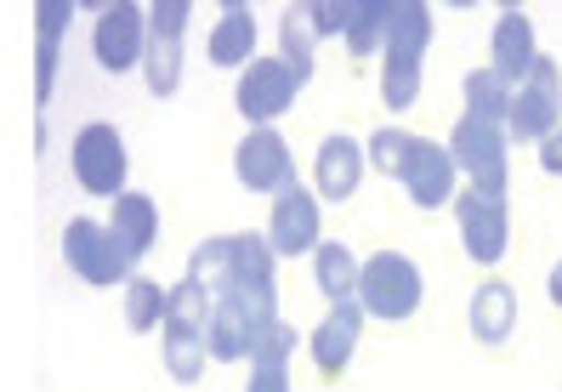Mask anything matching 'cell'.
I'll return each mask as SVG.
<instances>
[{"instance_id":"cell-1","label":"cell","mask_w":562,"mask_h":392,"mask_svg":"<svg viewBox=\"0 0 562 392\" xmlns=\"http://www.w3.org/2000/svg\"><path fill=\"white\" fill-rule=\"evenodd\" d=\"M426 41H432V12L420 0H404L392 7L386 18V69H381V97L386 109H409L420 97V57H426Z\"/></svg>"},{"instance_id":"cell-2","label":"cell","mask_w":562,"mask_h":392,"mask_svg":"<svg viewBox=\"0 0 562 392\" xmlns=\"http://www.w3.org/2000/svg\"><path fill=\"white\" fill-rule=\"evenodd\" d=\"M205 318H211V296L205 284L182 279L171 296H165V370L177 381H200V365H205Z\"/></svg>"},{"instance_id":"cell-3","label":"cell","mask_w":562,"mask_h":392,"mask_svg":"<svg viewBox=\"0 0 562 392\" xmlns=\"http://www.w3.org/2000/svg\"><path fill=\"white\" fill-rule=\"evenodd\" d=\"M273 302H256V296H239L234 284L222 290V296H211V318H205V352L216 358H250L261 331H273Z\"/></svg>"},{"instance_id":"cell-4","label":"cell","mask_w":562,"mask_h":392,"mask_svg":"<svg viewBox=\"0 0 562 392\" xmlns=\"http://www.w3.org/2000/svg\"><path fill=\"white\" fill-rule=\"evenodd\" d=\"M358 296L375 318H409L420 307V268L398 250H381L358 268Z\"/></svg>"},{"instance_id":"cell-5","label":"cell","mask_w":562,"mask_h":392,"mask_svg":"<svg viewBox=\"0 0 562 392\" xmlns=\"http://www.w3.org/2000/svg\"><path fill=\"white\" fill-rule=\"evenodd\" d=\"M182 35H188V0H154L143 41V69L154 97H171L182 80Z\"/></svg>"},{"instance_id":"cell-6","label":"cell","mask_w":562,"mask_h":392,"mask_svg":"<svg viewBox=\"0 0 562 392\" xmlns=\"http://www.w3.org/2000/svg\"><path fill=\"white\" fill-rule=\"evenodd\" d=\"M506 125H512V137H522V143H546L551 131L562 125V75H557L551 57H535L522 91H512Z\"/></svg>"},{"instance_id":"cell-7","label":"cell","mask_w":562,"mask_h":392,"mask_svg":"<svg viewBox=\"0 0 562 392\" xmlns=\"http://www.w3.org/2000/svg\"><path fill=\"white\" fill-rule=\"evenodd\" d=\"M449 159L460 171L472 177V188L477 193H488V200H506V137H501V125H488V120H460L454 125V148H449Z\"/></svg>"},{"instance_id":"cell-8","label":"cell","mask_w":562,"mask_h":392,"mask_svg":"<svg viewBox=\"0 0 562 392\" xmlns=\"http://www.w3.org/2000/svg\"><path fill=\"white\" fill-rule=\"evenodd\" d=\"M454 216H460V239H467V256L472 261H501L506 256V239H512V222H506V200H488V193L467 188L454 200Z\"/></svg>"},{"instance_id":"cell-9","label":"cell","mask_w":562,"mask_h":392,"mask_svg":"<svg viewBox=\"0 0 562 392\" xmlns=\"http://www.w3.org/2000/svg\"><path fill=\"white\" fill-rule=\"evenodd\" d=\"M295 91H302V75H295L284 57H261L239 80V114L256 120V125H268V120H279L295 103Z\"/></svg>"},{"instance_id":"cell-10","label":"cell","mask_w":562,"mask_h":392,"mask_svg":"<svg viewBox=\"0 0 562 392\" xmlns=\"http://www.w3.org/2000/svg\"><path fill=\"white\" fill-rule=\"evenodd\" d=\"M63 256H69V268L91 284H120L131 273V261L120 256L114 234L97 222H69V234H63Z\"/></svg>"},{"instance_id":"cell-11","label":"cell","mask_w":562,"mask_h":392,"mask_svg":"<svg viewBox=\"0 0 562 392\" xmlns=\"http://www.w3.org/2000/svg\"><path fill=\"white\" fill-rule=\"evenodd\" d=\"M75 177H80V188L114 193V200H120V188H125V148H120V137L109 125H86L75 137Z\"/></svg>"},{"instance_id":"cell-12","label":"cell","mask_w":562,"mask_h":392,"mask_svg":"<svg viewBox=\"0 0 562 392\" xmlns=\"http://www.w3.org/2000/svg\"><path fill=\"white\" fill-rule=\"evenodd\" d=\"M398 182L409 188L415 205H443L449 193H454V159H449V148L432 143V137H409V154H404V166H398Z\"/></svg>"},{"instance_id":"cell-13","label":"cell","mask_w":562,"mask_h":392,"mask_svg":"<svg viewBox=\"0 0 562 392\" xmlns=\"http://www.w3.org/2000/svg\"><path fill=\"white\" fill-rule=\"evenodd\" d=\"M234 159H239V182L245 188H256V193H273V188L284 193L290 188V171L295 166H290V148H284V137H279L273 125H256L250 137L239 143Z\"/></svg>"},{"instance_id":"cell-14","label":"cell","mask_w":562,"mask_h":392,"mask_svg":"<svg viewBox=\"0 0 562 392\" xmlns=\"http://www.w3.org/2000/svg\"><path fill=\"white\" fill-rule=\"evenodd\" d=\"M143 41H148V12L109 7L103 23H97V63H103V69H131V63L143 57Z\"/></svg>"},{"instance_id":"cell-15","label":"cell","mask_w":562,"mask_h":392,"mask_svg":"<svg viewBox=\"0 0 562 392\" xmlns=\"http://www.w3.org/2000/svg\"><path fill=\"white\" fill-rule=\"evenodd\" d=\"M318 200L313 193H302V188H284L279 193V205H273V250L279 256H302V250H313L318 245Z\"/></svg>"},{"instance_id":"cell-16","label":"cell","mask_w":562,"mask_h":392,"mask_svg":"<svg viewBox=\"0 0 562 392\" xmlns=\"http://www.w3.org/2000/svg\"><path fill=\"white\" fill-rule=\"evenodd\" d=\"M227 284L239 296H256V302H279L273 290V245L261 234H234V261H227Z\"/></svg>"},{"instance_id":"cell-17","label":"cell","mask_w":562,"mask_h":392,"mask_svg":"<svg viewBox=\"0 0 562 392\" xmlns=\"http://www.w3.org/2000/svg\"><path fill=\"white\" fill-rule=\"evenodd\" d=\"M358 324H363V307H358V302H336V313L318 324V336H313L318 376H341V370H347V358H352V347H358Z\"/></svg>"},{"instance_id":"cell-18","label":"cell","mask_w":562,"mask_h":392,"mask_svg":"<svg viewBox=\"0 0 562 392\" xmlns=\"http://www.w3.org/2000/svg\"><path fill=\"white\" fill-rule=\"evenodd\" d=\"M109 234H114V245H120L125 261H137V256L154 245V234H159V211H154L148 193H120V200H114Z\"/></svg>"},{"instance_id":"cell-19","label":"cell","mask_w":562,"mask_h":392,"mask_svg":"<svg viewBox=\"0 0 562 392\" xmlns=\"http://www.w3.org/2000/svg\"><path fill=\"white\" fill-rule=\"evenodd\" d=\"M535 29H528L522 12H501V23H494V75H501L506 86L512 80H528V69H535Z\"/></svg>"},{"instance_id":"cell-20","label":"cell","mask_w":562,"mask_h":392,"mask_svg":"<svg viewBox=\"0 0 562 392\" xmlns=\"http://www.w3.org/2000/svg\"><path fill=\"white\" fill-rule=\"evenodd\" d=\"M318 193L324 200H352L358 193V177H363V148L352 137H329L318 148Z\"/></svg>"},{"instance_id":"cell-21","label":"cell","mask_w":562,"mask_h":392,"mask_svg":"<svg viewBox=\"0 0 562 392\" xmlns=\"http://www.w3.org/2000/svg\"><path fill=\"white\" fill-rule=\"evenodd\" d=\"M512 331H517V296H512V284H501V279L477 284V296H472V336L488 341V347H501Z\"/></svg>"},{"instance_id":"cell-22","label":"cell","mask_w":562,"mask_h":392,"mask_svg":"<svg viewBox=\"0 0 562 392\" xmlns=\"http://www.w3.org/2000/svg\"><path fill=\"white\" fill-rule=\"evenodd\" d=\"M290 347H295V331L279 318L273 331H261L256 341V370H250V392H290Z\"/></svg>"},{"instance_id":"cell-23","label":"cell","mask_w":562,"mask_h":392,"mask_svg":"<svg viewBox=\"0 0 562 392\" xmlns=\"http://www.w3.org/2000/svg\"><path fill=\"white\" fill-rule=\"evenodd\" d=\"M75 18L69 0H46V7L35 12V29H41V57H35V97L46 103L52 91V75H57V41H63V23Z\"/></svg>"},{"instance_id":"cell-24","label":"cell","mask_w":562,"mask_h":392,"mask_svg":"<svg viewBox=\"0 0 562 392\" xmlns=\"http://www.w3.org/2000/svg\"><path fill=\"white\" fill-rule=\"evenodd\" d=\"M250 46H256V18H250V7H227L222 12V23H216V35H211V63H245L250 57Z\"/></svg>"},{"instance_id":"cell-25","label":"cell","mask_w":562,"mask_h":392,"mask_svg":"<svg viewBox=\"0 0 562 392\" xmlns=\"http://www.w3.org/2000/svg\"><path fill=\"white\" fill-rule=\"evenodd\" d=\"M467 114H472V120H488V125H501V120L512 114V86L494 75V69L467 75Z\"/></svg>"},{"instance_id":"cell-26","label":"cell","mask_w":562,"mask_h":392,"mask_svg":"<svg viewBox=\"0 0 562 392\" xmlns=\"http://www.w3.org/2000/svg\"><path fill=\"white\" fill-rule=\"evenodd\" d=\"M318 290L329 302H352V290H358V261L347 245H318Z\"/></svg>"},{"instance_id":"cell-27","label":"cell","mask_w":562,"mask_h":392,"mask_svg":"<svg viewBox=\"0 0 562 392\" xmlns=\"http://www.w3.org/2000/svg\"><path fill=\"white\" fill-rule=\"evenodd\" d=\"M386 18H392L386 0H363V7H352V23H347V52H352V57L381 52V46H386Z\"/></svg>"},{"instance_id":"cell-28","label":"cell","mask_w":562,"mask_h":392,"mask_svg":"<svg viewBox=\"0 0 562 392\" xmlns=\"http://www.w3.org/2000/svg\"><path fill=\"white\" fill-rule=\"evenodd\" d=\"M159 318H165V290L154 279H131L125 284V324L131 331H148Z\"/></svg>"},{"instance_id":"cell-29","label":"cell","mask_w":562,"mask_h":392,"mask_svg":"<svg viewBox=\"0 0 562 392\" xmlns=\"http://www.w3.org/2000/svg\"><path fill=\"white\" fill-rule=\"evenodd\" d=\"M284 63L295 75H313V29H307V12L295 7V12H284Z\"/></svg>"},{"instance_id":"cell-30","label":"cell","mask_w":562,"mask_h":392,"mask_svg":"<svg viewBox=\"0 0 562 392\" xmlns=\"http://www.w3.org/2000/svg\"><path fill=\"white\" fill-rule=\"evenodd\" d=\"M404 154H409V137H404V131H375V137H370V159H375L381 171H392V177H398Z\"/></svg>"},{"instance_id":"cell-31","label":"cell","mask_w":562,"mask_h":392,"mask_svg":"<svg viewBox=\"0 0 562 392\" xmlns=\"http://www.w3.org/2000/svg\"><path fill=\"white\" fill-rule=\"evenodd\" d=\"M307 23H313V35H347V23H352V7L347 0H324V7H307Z\"/></svg>"},{"instance_id":"cell-32","label":"cell","mask_w":562,"mask_h":392,"mask_svg":"<svg viewBox=\"0 0 562 392\" xmlns=\"http://www.w3.org/2000/svg\"><path fill=\"white\" fill-rule=\"evenodd\" d=\"M540 166L551 171V177H562V125L551 131V137L540 143Z\"/></svg>"},{"instance_id":"cell-33","label":"cell","mask_w":562,"mask_h":392,"mask_svg":"<svg viewBox=\"0 0 562 392\" xmlns=\"http://www.w3.org/2000/svg\"><path fill=\"white\" fill-rule=\"evenodd\" d=\"M551 302L562 307V261H557V268H551Z\"/></svg>"}]
</instances>
